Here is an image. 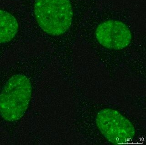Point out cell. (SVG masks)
I'll return each mask as SVG.
<instances>
[{
  "label": "cell",
  "instance_id": "obj_2",
  "mask_svg": "<svg viewBox=\"0 0 146 145\" xmlns=\"http://www.w3.org/2000/svg\"><path fill=\"white\" fill-rule=\"evenodd\" d=\"M34 14L38 25L44 32L59 36L70 27L73 8L70 0H36Z\"/></svg>",
  "mask_w": 146,
  "mask_h": 145
},
{
  "label": "cell",
  "instance_id": "obj_3",
  "mask_svg": "<svg viewBox=\"0 0 146 145\" xmlns=\"http://www.w3.org/2000/svg\"><path fill=\"white\" fill-rule=\"evenodd\" d=\"M96 124L104 137L115 145L127 143L135 135V129L130 121L114 109L100 111L96 117Z\"/></svg>",
  "mask_w": 146,
  "mask_h": 145
},
{
  "label": "cell",
  "instance_id": "obj_5",
  "mask_svg": "<svg viewBox=\"0 0 146 145\" xmlns=\"http://www.w3.org/2000/svg\"><path fill=\"white\" fill-rule=\"evenodd\" d=\"M18 28L16 18L7 11L0 10V44L13 40L17 34Z\"/></svg>",
  "mask_w": 146,
  "mask_h": 145
},
{
  "label": "cell",
  "instance_id": "obj_4",
  "mask_svg": "<svg viewBox=\"0 0 146 145\" xmlns=\"http://www.w3.org/2000/svg\"><path fill=\"white\" fill-rule=\"evenodd\" d=\"M98 42L105 47L123 49L130 44L132 34L129 27L119 20H108L100 23L96 31Z\"/></svg>",
  "mask_w": 146,
  "mask_h": 145
},
{
  "label": "cell",
  "instance_id": "obj_1",
  "mask_svg": "<svg viewBox=\"0 0 146 145\" xmlns=\"http://www.w3.org/2000/svg\"><path fill=\"white\" fill-rule=\"evenodd\" d=\"M32 94L31 81L23 74L9 78L0 92V115L9 122L22 118L29 107Z\"/></svg>",
  "mask_w": 146,
  "mask_h": 145
}]
</instances>
